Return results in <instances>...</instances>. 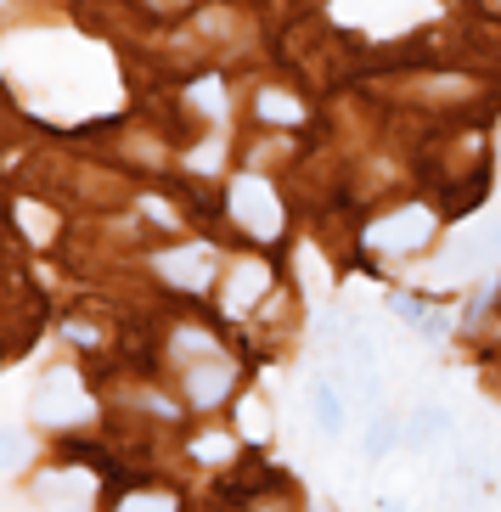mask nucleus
<instances>
[{"instance_id": "nucleus-16", "label": "nucleus", "mask_w": 501, "mask_h": 512, "mask_svg": "<svg viewBox=\"0 0 501 512\" xmlns=\"http://www.w3.org/2000/svg\"><path fill=\"white\" fill-rule=\"evenodd\" d=\"M479 242H485V254H501V220H496V226L479 231Z\"/></svg>"}, {"instance_id": "nucleus-15", "label": "nucleus", "mask_w": 501, "mask_h": 512, "mask_svg": "<svg viewBox=\"0 0 501 512\" xmlns=\"http://www.w3.org/2000/svg\"><path fill=\"white\" fill-rule=\"evenodd\" d=\"M192 456H198V462H231V434H203L198 445H192Z\"/></svg>"}, {"instance_id": "nucleus-7", "label": "nucleus", "mask_w": 501, "mask_h": 512, "mask_svg": "<svg viewBox=\"0 0 501 512\" xmlns=\"http://www.w3.org/2000/svg\"><path fill=\"white\" fill-rule=\"evenodd\" d=\"M265 287H271V271H265V265H254V259H248V265H237V271L226 276V293H220L226 316H248V304H254Z\"/></svg>"}, {"instance_id": "nucleus-5", "label": "nucleus", "mask_w": 501, "mask_h": 512, "mask_svg": "<svg viewBox=\"0 0 501 512\" xmlns=\"http://www.w3.org/2000/svg\"><path fill=\"white\" fill-rule=\"evenodd\" d=\"M158 276L175 287H186V293H203V287L214 282V254L203 248V242H192V248H175V254L158 259Z\"/></svg>"}, {"instance_id": "nucleus-14", "label": "nucleus", "mask_w": 501, "mask_h": 512, "mask_svg": "<svg viewBox=\"0 0 501 512\" xmlns=\"http://www.w3.org/2000/svg\"><path fill=\"white\" fill-rule=\"evenodd\" d=\"M17 220H23V237H29V242H51V214H46V209L17 203Z\"/></svg>"}, {"instance_id": "nucleus-3", "label": "nucleus", "mask_w": 501, "mask_h": 512, "mask_svg": "<svg viewBox=\"0 0 501 512\" xmlns=\"http://www.w3.org/2000/svg\"><path fill=\"white\" fill-rule=\"evenodd\" d=\"M34 417L51 422V428H68V422L91 417V394H85V383H79V372H51L40 377V389H34Z\"/></svg>"}, {"instance_id": "nucleus-8", "label": "nucleus", "mask_w": 501, "mask_h": 512, "mask_svg": "<svg viewBox=\"0 0 501 512\" xmlns=\"http://www.w3.org/2000/svg\"><path fill=\"white\" fill-rule=\"evenodd\" d=\"M445 434H451V411L445 406H417L406 422H400V439H406L411 451H428V445L445 439Z\"/></svg>"}, {"instance_id": "nucleus-13", "label": "nucleus", "mask_w": 501, "mask_h": 512, "mask_svg": "<svg viewBox=\"0 0 501 512\" xmlns=\"http://www.w3.org/2000/svg\"><path fill=\"white\" fill-rule=\"evenodd\" d=\"M400 439V422L395 417H378L372 422V434H366V456H372V462H378V456H389V445H395Z\"/></svg>"}, {"instance_id": "nucleus-17", "label": "nucleus", "mask_w": 501, "mask_h": 512, "mask_svg": "<svg viewBox=\"0 0 501 512\" xmlns=\"http://www.w3.org/2000/svg\"><path fill=\"white\" fill-rule=\"evenodd\" d=\"M496 299H501V282H496Z\"/></svg>"}, {"instance_id": "nucleus-2", "label": "nucleus", "mask_w": 501, "mask_h": 512, "mask_svg": "<svg viewBox=\"0 0 501 512\" xmlns=\"http://www.w3.org/2000/svg\"><path fill=\"white\" fill-rule=\"evenodd\" d=\"M226 209H231V220H237L248 237H259V242L282 237V197L271 192V181H259V175H237V181H231Z\"/></svg>"}, {"instance_id": "nucleus-4", "label": "nucleus", "mask_w": 501, "mask_h": 512, "mask_svg": "<svg viewBox=\"0 0 501 512\" xmlns=\"http://www.w3.org/2000/svg\"><path fill=\"white\" fill-rule=\"evenodd\" d=\"M181 383H186V400H192V406L214 411V406H226V394L237 389V361H231L226 349L198 355V361L181 366Z\"/></svg>"}, {"instance_id": "nucleus-18", "label": "nucleus", "mask_w": 501, "mask_h": 512, "mask_svg": "<svg viewBox=\"0 0 501 512\" xmlns=\"http://www.w3.org/2000/svg\"><path fill=\"white\" fill-rule=\"evenodd\" d=\"M490 6H501V0H490Z\"/></svg>"}, {"instance_id": "nucleus-11", "label": "nucleus", "mask_w": 501, "mask_h": 512, "mask_svg": "<svg viewBox=\"0 0 501 512\" xmlns=\"http://www.w3.org/2000/svg\"><path fill=\"white\" fill-rule=\"evenodd\" d=\"M119 512H181V501L169 496V490H130L119 501Z\"/></svg>"}, {"instance_id": "nucleus-12", "label": "nucleus", "mask_w": 501, "mask_h": 512, "mask_svg": "<svg viewBox=\"0 0 501 512\" xmlns=\"http://www.w3.org/2000/svg\"><path fill=\"white\" fill-rule=\"evenodd\" d=\"M23 462H29V439L17 428H0V473H17Z\"/></svg>"}, {"instance_id": "nucleus-6", "label": "nucleus", "mask_w": 501, "mask_h": 512, "mask_svg": "<svg viewBox=\"0 0 501 512\" xmlns=\"http://www.w3.org/2000/svg\"><path fill=\"white\" fill-rule=\"evenodd\" d=\"M395 316L406 321L411 332H423L428 344H445L456 332V321H451V310H434L428 299H417V293H395Z\"/></svg>"}, {"instance_id": "nucleus-9", "label": "nucleus", "mask_w": 501, "mask_h": 512, "mask_svg": "<svg viewBox=\"0 0 501 512\" xmlns=\"http://www.w3.org/2000/svg\"><path fill=\"white\" fill-rule=\"evenodd\" d=\"M310 417H316V428L327 439L344 434V394H338L327 377H316V383H310Z\"/></svg>"}, {"instance_id": "nucleus-1", "label": "nucleus", "mask_w": 501, "mask_h": 512, "mask_svg": "<svg viewBox=\"0 0 501 512\" xmlns=\"http://www.w3.org/2000/svg\"><path fill=\"white\" fill-rule=\"evenodd\" d=\"M434 231H440V214L428 209V203H406V209L383 214V220H372L366 226V248H378V254H417V248H428L434 242Z\"/></svg>"}, {"instance_id": "nucleus-10", "label": "nucleus", "mask_w": 501, "mask_h": 512, "mask_svg": "<svg viewBox=\"0 0 501 512\" xmlns=\"http://www.w3.org/2000/svg\"><path fill=\"white\" fill-rule=\"evenodd\" d=\"M259 119H271V124H299L304 119V107L299 102H288L282 91H259Z\"/></svg>"}]
</instances>
